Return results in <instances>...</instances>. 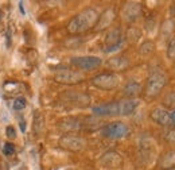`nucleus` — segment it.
<instances>
[{
	"instance_id": "nucleus-9",
	"label": "nucleus",
	"mask_w": 175,
	"mask_h": 170,
	"mask_svg": "<svg viewBox=\"0 0 175 170\" xmlns=\"http://www.w3.org/2000/svg\"><path fill=\"white\" fill-rule=\"evenodd\" d=\"M84 74L75 70H70V69H61L58 72H55L54 74V80L58 84L63 85H75L80 84L81 81H84Z\"/></svg>"
},
{
	"instance_id": "nucleus-8",
	"label": "nucleus",
	"mask_w": 175,
	"mask_h": 170,
	"mask_svg": "<svg viewBox=\"0 0 175 170\" xmlns=\"http://www.w3.org/2000/svg\"><path fill=\"white\" fill-rule=\"evenodd\" d=\"M70 64L80 70H94L102 65V59L97 55H78L71 58Z\"/></svg>"
},
{
	"instance_id": "nucleus-2",
	"label": "nucleus",
	"mask_w": 175,
	"mask_h": 170,
	"mask_svg": "<svg viewBox=\"0 0 175 170\" xmlns=\"http://www.w3.org/2000/svg\"><path fill=\"white\" fill-rule=\"evenodd\" d=\"M98 19V12L96 8L88 7L78 12L73 19L67 23V31L70 34H81L85 31L90 30L96 26Z\"/></svg>"
},
{
	"instance_id": "nucleus-15",
	"label": "nucleus",
	"mask_w": 175,
	"mask_h": 170,
	"mask_svg": "<svg viewBox=\"0 0 175 170\" xmlns=\"http://www.w3.org/2000/svg\"><path fill=\"white\" fill-rule=\"evenodd\" d=\"M160 167L163 169H170V167H175V149L166 151L159 161Z\"/></svg>"
},
{
	"instance_id": "nucleus-3",
	"label": "nucleus",
	"mask_w": 175,
	"mask_h": 170,
	"mask_svg": "<svg viewBox=\"0 0 175 170\" xmlns=\"http://www.w3.org/2000/svg\"><path fill=\"white\" fill-rule=\"evenodd\" d=\"M166 84H167L166 73L162 69H154L147 78L144 92H145V95L148 97H155L163 91Z\"/></svg>"
},
{
	"instance_id": "nucleus-22",
	"label": "nucleus",
	"mask_w": 175,
	"mask_h": 170,
	"mask_svg": "<svg viewBox=\"0 0 175 170\" xmlns=\"http://www.w3.org/2000/svg\"><path fill=\"white\" fill-rule=\"evenodd\" d=\"M166 142H167L168 144H171V146L175 147V128L170 130V131L166 134Z\"/></svg>"
},
{
	"instance_id": "nucleus-7",
	"label": "nucleus",
	"mask_w": 175,
	"mask_h": 170,
	"mask_svg": "<svg viewBox=\"0 0 175 170\" xmlns=\"http://www.w3.org/2000/svg\"><path fill=\"white\" fill-rule=\"evenodd\" d=\"M101 135L108 139H123L129 135V127L121 122H113L101 128Z\"/></svg>"
},
{
	"instance_id": "nucleus-16",
	"label": "nucleus",
	"mask_w": 175,
	"mask_h": 170,
	"mask_svg": "<svg viewBox=\"0 0 175 170\" xmlns=\"http://www.w3.org/2000/svg\"><path fill=\"white\" fill-rule=\"evenodd\" d=\"M121 162V157L117 153H115V151H109V153H106V154H104L101 157V163L102 165H105V166H117L119 163Z\"/></svg>"
},
{
	"instance_id": "nucleus-6",
	"label": "nucleus",
	"mask_w": 175,
	"mask_h": 170,
	"mask_svg": "<svg viewBox=\"0 0 175 170\" xmlns=\"http://www.w3.org/2000/svg\"><path fill=\"white\" fill-rule=\"evenodd\" d=\"M58 144L63 150L71 151V153H80V151L85 150L88 143H86L85 138H82V136L74 135V134H67V135H63L59 138Z\"/></svg>"
},
{
	"instance_id": "nucleus-24",
	"label": "nucleus",
	"mask_w": 175,
	"mask_h": 170,
	"mask_svg": "<svg viewBox=\"0 0 175 170\" xmlns=\"http://www.w3.org/2000/svg\"><path fill=\"white\" fill-rule=\"evenodd\" d=\"M14 151H15V146H14L12 143H5V144H4V147H3L4 155H12Z\"/></svg>"
},
{
	"instance_id": "nucleus-11",
	"label": "nucleus",
	"mask_w": 175,
	"mask_h": 170,
	"mask_svg": "<svg viewBox=\"0 0 175 170\" xmlns=\"http://www.w3.org/2000/svg\"><path fill=\"white\" fill-rule=\"evenodd\" d=\"M150 117H151V120L154 123L163 126V127L175 126V122L172 119V113L170 111H167L166 108H160V107L154 108L151 111V113H150Z\"/></svg>"
},
{
	"instance_id": "nucleus-5",
	"label": "nucleus",
	"mask_w": 175,
	"mask_h": 170,
	"mask_svg": "<svg viewBox=\"0 0 175 170\" xmlns=\"http://www.w3.org/2000/svg\"><path fill=\"white\" fill-rule=\"evenodd\" d=\"M92 85L101 91H112L120 85V77L116 73H101L90 80Z\"/></svg>"
},
{
	"instance_id": "nucleus-26",
	"label": "nucleus",
	"mask_w": 175,
	"mask_h": 170,
	"mask_svg": "<svg viewBox=\"0 0 175 170\" xmlns=\"http://www.w3.org/2000/svg\"><path fill=\"white\" fill-rule=\"evenodd\" d=\"M3 16H4V12H3V10H0V31L4 28V26H3Z\"/></svg>"
},
{
	"instance_id": "nucleus-14",
	"label": "nucleus",
	"mask_w": 175,
	"mask_h": 170,
	"mask_svg": "<svg viewBox=\"0 0 175 170\" xmlns=\"http://www.w3.org/2000/svg\"><path fill=\"white\" fill-rule=\"evenodd\" d=\"M141 92V85L136 81H129L125 84L124 89H123V93L127 99H135V97Z\"/></svg>"
},
{
	"instance_id": "nucleus-23",
	"label": "nucleus",
	"mask_w": 175,
	"mask_h": 170,
	"mask_svg": "<svg viewBox=\"0 0 175 170\" xmlns=\"http://www.w3.org/2000/svg\"><path fill=\"white\" fill-rule=\"evenodd\" d=\"M164 104L170 105V107H175V92H170L164 99Z\"/></svg>"
},
{
	"instance_id": "nucleus-13",
	"label": "nucleus",
	"mask_w": 175,
	"mask_h": 170,
	"mask_svg": "<svg viewBox=\"0 0 175 170\" xmlns=\"http://www.w3.org/2000/svg\"><path fill=\"white\" fill-rule=\"evenodd\" d=\"M106 66L110 70H113V72H120V70H124L128 68L129 61L128 58L124 57V55H116V57H113L106 61Z\"/></svg>"
},
{
	"instance_id": "nucleus-19",
	"label": "nucleus",
	"mask_w": 175,
	"mask_h": 170,
	"mask_svg": "<svg viewBox=\"0 0 175 170\" xmlns=\"http://www.w3.org/2000/svg\"><path fill=\"white\" fill-rule=\"evenodd\" d=\"M166 54L168 59H175V37H172L167 43V49H166Z\"/></svg>"
},
{
	"instance_id": "nucleus-10",
	"label": "nucleus",
	"mask_w": 175,
	"mask_h": 170,
	"mask_svg": "<svg viewBox=\"0 0 175 170\" xmlns=\"http://www.w3.org/2000/svg\"><path fill=\"white\" fill-rule=\"evenodd\" d=\"M121 19L127 23H133L141 16V4L136 1H128L121 7L120 11Z\"/></svg>"
},
{
	"instance_id": "nucleus-28",
	"label": "nucleus",
	"mask_w": 175,
	"mask_h": 170,
	"mask_svg": "<svg viewBox=\"0 0 175 170\" xmlns=\"http://www.w3.org/2000/svg\"><path fill=\"white\" fill-rule=\"evenodd\" d=\"M24 126H26V124H24V122L23 120H20V130H22V131H26V127H24Z\"/></svg>"
},
{
	"instance_id": "nucleus-18",
	"label": "nucleus",
	"mask_w": 175,
	"mask_h": 170,
	"mask_svg": "<svg viewBox=\"0 0 175 170\" xmlns=\"http://www.w3.org/2000/svg\"><path fill=\"white\" fill-rule=\"evenodd\" d=\"M34 132L35 134H39V132L42 131L43 128V116L40 112H35V116H34Z\"/></svg>"
},
{
	"instance_id": "nucleus-25",
	"label": "nucleus",
	"mask_w": 175,
	"mask_h": 170,
	"mask_svg": "<svg viewBox=\"0 0 175 170\" xmlns=\"http://www.w3.org/2000/svg\"><path fill=\"white\" fill-rule=\"evenodd\" d=\"M5 134H7V136L10 138V139H15L16 138V131L12 126H8V127L5 128Z\"/></svg>"
},
{
	"instance_id": "nucleus-29",
	"label": "nucleus",
	"mask_w": 175,
	"mask_h": 170,
	"mask_svg": "<svg viewBox=\"0 0 175 170\" xmlns=\"http://www.w3.org/2000/svg\"><path fill=\"white\" fill-rule=\"evenodd\" d=\"M166 170H175V167H170V169H166Z\"/></svg>"
},
{
	"instance_id": "nucleus-17",
	"label": "nucleus",
	"mask_w": 175,
	"mask_h": 170,
	"mask_svg": "<svg viewBox=\"0 0 175 170\" xmlns=\"http://www.w3.org/2000/svg\"><path fill=\"white\" fill-rule=\"evenodd\" d=\"M160 30H162V32H163L164 35H170L171 32H174V31H175V20L174 19L164 20Z\"/></svg>"
},
{
	"instance_id": "nucleus-20",
	"label": "nucleus",
	"mask_w": 175,
	"mask_h": 170,
	"mask_svg": "<svg viewBox=\"0 0 175 170\" xmlns=\"http://www.w3.org/2000/svg\"><path fill=\"white\" fill-rule=\"evenodd\" d=\"M26 105H27V100L22 96L16 97L15 100H14V103H12V107H14L15 111H22V109L26 108Z\"/></svg>"
},
{
	"instance_id": "nucleus-12",
	"label": "nucleus",
	"mask_w": 175,
	"mask_h": 170,
	"mask_svg": "<svg viewBox=\"0 0 175 170\" xmlns=\"http://www.w3.org/2000/svg\"><path fill=\"white\" fill-rule=\"evenodd\" d=\"M113 19H115V10H113V8H106L101 15H98L97 23H96L94 28H96V30H104V28L110 26Z\"/></svg>"
},
{
	"instance_id": "nucleus-27",
	"label": "nucleus",
	"mask_w": 175,
	"mask_h": 170,
	"mask_svg": "<svg viewBox=\"0 0 175 170\" xmlns=\"http://www.w3.org/2000/svg\"><path fill=\"white\" fill-rule=\"evenodd\" d=\"M7 45L8 46L11 45V30H10V28L7 30Z\"/></svg>"
},
{
	"instance_id": "nucleus-4",
	"label": "nucleus",
	"mask_w": 175,
	"mask_h": 170,
	"mask_svg": "<svg viewBox=\"0 0 175 170\" xmlns=\"http://www.w3.org/2000/svg\"><path fill=\"white\" fill-rule=\"evenodd\" d=\"M123 42H124L123 31H121L119 27L110 28L104 37V41H102V50H104V53H112V51L120 49Z\"/></svg>"
},
{
	"instance_id": "nucleus-1",
	"label": "nucleus",
	"mask_w": 175,
	"mask_h": 170,
	"mask_svg": "<svg viewBox=\"0 0 175 170\" xmlns=\"http://www.w3.org/2000/svg\"><path fill=\"white\" fill-rule=\"evenodd\" d=\"M139 104L140 101L136 99H125L121 101L96 105L92 108V111L97 116H129L136 111Z\"/></svg>"
},
{
	"instance_id": "nucleus-21",
	"label": "nucleus",
	"mask_w": 175,
	"mask_h": 170,
	"mask_svg": "<svg viewBox=\"0 0 175 170\" xmlns=\"http://www.w3.org/2000/svg\"><path fill=\"white\" fill-rule=\"evenodd\" d=\"M152 51H154V43H152L151 41H147V42H144L143 45L140 46L139 53L141 55H148V54H151Z\"/></svg>"
}]
</instances>
